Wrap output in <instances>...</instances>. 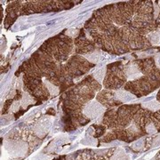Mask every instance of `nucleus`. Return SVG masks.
Here are the masks:
<instances>
[{"label": "nucleus", "instance_id": "f257e3e1", "mask_svg": "<svg viewBox=\"0 0 160 160\" xmlns=\"http://www.w3.org/2000/svg\"><path fill=\"white\" fill-rule=\"evenodd\" d=\"M104 109L105 108L99 102L91 101L84 106L82 113L88 118H97L99 116L102 114Z\"/></svg>", "mask_w": 160, "mask_h": 160}, {"label": "nucleus", "instance_id": "f03ea898", "mask_svg": "<svg viewBox=\"0 0 160 160\" xmlns=\"http://www.w3.org/2000/svg\"><path fill=\"white\" fill-rule=\"evenodd\" d=\"M96 101L101 103L104 108L111 107L117 104L118 105L120 103L119 101H118L115 96V92L107 89L101 91L98 93V95L96 96Z\"/></svg>", "mask_w": 160, "mask_h": 160}, {"label": "nucleus", "instance_id": "7ed1b4c3", "mask_svg": "<svg viewBox=\"0 0 160 160\" xmlns=\"http://www.w3.org/2000/svg\"><path fill=\"white\" fill-rule=\"evenodd\" d=\"M124 72L126 78L129 80L136 79L142 76V71L140 70L139 66L136 63H130L129 65H127L124 69Z\"/></svg>", "mask_w": 160, "mask_h": 160}, {"label": "nucleus", "instance_id": "20e7f679", "mask_svg": "<svg viewBox=\"0 0 160 160\" xmlns=\"http://www.w3.org/2000/svg\"><path fill=\"white\" fill-rule=\"evenodd\" d=\"M50 125H51L50 120L41 119L35 125L34 127H33V130L37 134L42 136V134H45L46 132H47L49 127H50Z\"/></svg>", "mask_w": 160, "mask_h": 160}, {"label": "nucleus", "instance_id": "39448f33", "mask_svg": "<svg viewBox=\"0 0 160 160\" xmlns=\"http://www.w3.org/2000/svg\"><path fill=\"white\" fill-rule=\"evenodd\" d=\"M115 96L120 102H130L135 100L134 94L125 90H118L115 92Z\"/></svg>", "mask_w": 160, "mask_h": 160}, {"label": "nucleus", "instance_id": "423d86ee", "mask_svg": "<svg viewBox=\"0 0 160 160\" xmlns=\"http://www.w3.org/2000/svg\"><path fill=\"white\" fill-rule=\"evenodd\" d=\"M36 102V99H35L30 93H29L28 92H23L22 98L21 100V103H22V109H26L29 104H32V103H35Z\"/></svg>", "mask_w": 160, "mask_h": 160}, {"label": "nucleus", "instance_id": "0eeeda50", "mask_svg": "<svg viewBox=\"0 0 160 160\" xmlns=\"http://www.w3.org/2000/svg\"><path fill=\"white\" fill-rule=\"evenodd\" d=\"M101 54H102V52L99 51V50H95V51L92 52L90 53L85 54L84 57H86L88 62H90L92 64H94V63L98 62V61L101 59Z\"/></svg>", "mask_w": 160, "mask_h": 160}, {"label": "nucleus", "instance_id": "6e6552de", "mask_svg": "<svg viewBox=\"0 0 160 160\" xmlns=\"http://www.w3.org/2000/svg\"><path fill=\"white\" fill-rule=\"evenodd\" d=\"M43 83L45 84V86H46L47 90H48V92H50V94H51V95H52V96H55V95H57L58 93H59L60 89L58 88V86H54L53 84H52L51 82H49V81H48V80H46V78H43Z\"/></svg>", "mask_w": 160, "mask_h": 160}, {"label": "nucleus", "instance_id": "1a4fd4ad", "mask_svg": "<svg viewBox=\"0 0 160 160\" xmlns=\"http://www.w3.org/2000/svg\"><path fill=\"white\" fill-rule=\"evenodd\" d=\"M110 160H129V158L123 149H117V151L115 152Z\"/></svg>", "mask_w": 160, "mask_h": 160}, {"label": "nucleus", "instance_id": "9d476101", "mask_svg": "<svg viewBox=\"0 0 160 160\" xmlns=\"http://www.w3.org/2000/svg\"><path fill=\"white\" fill-rule=\"evenodd\" d=\"M106 71H107V69H105V68L100 69V70H98L96 72H94L93 75H92V77L97 82H99L101 84V83H102L103 79L105 78V76H106V73H107Z\"/></svg>", "mask_w": 160, "mask_h": 160}, {"label": "nucleus", "instance_id": "9b49d317", "mask_svg": "<svg viewBox=\"0 0 160 160\" xmlns=\"http://www.w3.org/2000/svg\"><path fill=\"white\" fill-rule=\"evenodd\" d=\"M143 107H145L146 109H149V110H153V111H157L160 109V103L158 101H151L149 102L143 103Z\"/></svg>", "mask_w": 160, "mask_h": 160}, {"label": "nucleus", "instance_id": "f8f14e48", "mask_svg": "<svg viewBox=\"0 0 160 160\" xmlns=\"http://www.w3.org/2000/svg\"><path fill=\"white\" fill-rule=\"evenodd\" d=\"M131 148L136 151L142 150L144 148V139H139L133 143H132Z\"/></svg>", "mask_w": 160, "mask_h": 160}, {"label": "nucleus", "instance_id": "ddd939ff", "mask_svg": "<svg viewBox=\"0 0 160 160\" xmlns=\"http://www.w3.org/2000/svg\"><path fill=\"white\" fill-rule=\"evenodd\" d=\"M93 127L95 128V137H100L105 132V126L103 125H93Z\"/></svg>", "mask_w": 160, "mask_h": 160}, {"label": "nucleus", "instance_id": "4468645a", "mask_svg": "<svg viewBox=\"0 0 160 160\" xmlns=\"http://www.w3.org/2000/svg\"><path fill=\"white\" fill-rule=\"evenodd\" d=\"M116 134L114 133V132H108L104 137H103V139L102 140L103 142H112L114 139H116Z\"/></svg>", "mask_w": 160, "mask_h": 160}, {"label": "nucleus", "instance_id": "2eb2a0df", "mask_svg": "<svg viewBox=\"0 0 160 160\" xmlns=\"http://www.w3.org/2000/svg\"><path fill=\"white\" fill-rule=\"evenodd\" d=\"M22 106V103H21V101H13V102L12 104L11 109H10V112H16V111H19V109L20 107Z\"/></svg>", "mask_w": 160, "mask_h": 160}, {"label": "nucleus", "instance_id": "dca6fc26", "mask_svg": "<svg viewBox=\"0 0 160 160\" xmlns=\"http://www.w3.org/2000/svg\"><path fill=\"white\" fill-rule=\"evenodd\" d=\"M13 102V101L11 100V99H8L6 102V103L4 104V108H3V113L4 114H6L8 111H10V109H11L12 104Z\"/></svg>", "mask_w": 160, "mask_h": 160}, {"label": "nucleus", "instance_id": "f3484780", "mask_svg": "<svg viewBox=\"0 0 160 160\" xmlns=\"http://www.w3.org/2000/svg\"><path fill=\"white\" fill-rule=\"evenodd\" d=\"M145 131L147 132H149V133H154L157 132V127L155 126V125L153 123H149L146 127H145Z\"/></svg>", "mask_w": 160, "mask_h": 160}, {"label": "nucleus", "instance_id": "a211bd4d", "mask_svg": "<svg viewBox=\"0 0 160 160\" xmlns=\"http://www.w3.org/2000/svg\"><path fill=\"white\" fill-rule=\"evenodd\" d=\"M156 64H157V66L160 69V53L156 56Z\"/></svg>", "mask_w": 160, "mask_h": 160}, {"label": "nucleus", "instance_id": "6ab92c4d", "mask_svg": "<svg viewBox=\"0 0 160 160\" xmlns=\"http://www.w3.org/2000/svg\"><path fill=\"white\" fill-rule=\"evenodd\" d=\"M46 114H51V115H53L55 114V111H54V109H48V111L46 112Z\"/></svg>", "mask_w": 160, "mask_h": 160}, {"label": "nucleus", "instance_id": "aec40b11", "mask_svg": "<svg viewBox=\"0 0 160 160\" xmlns=\"http://www.w3.org/2000/svg\"><path fill=\"white\" fill-rule=\"evenodd\" d=\"M159 6H160V2H159Z\"/></svg>", "mask_w": 160, "mask_h": 160}]
</instances>
